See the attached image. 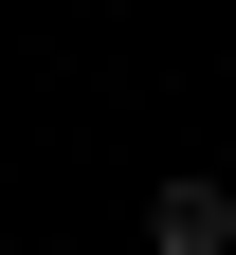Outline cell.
I'll list each match as a JSON object with an SVG mask.
<instances>
[{
  "label": "cell",
  "instance_id": "cell-1",
  "mask_svg": "<svg viewBox=\"0 0 236 255\" xmlns=\"http://www.w3.org/2000/svg\"><path fill=\"white\" fill-rule=\"evenodd\" d=\"M146 255H236V182H146Z\"/></svg>",
  "mask_w": 236,
  "mask_h": 255
}]
</instances>
